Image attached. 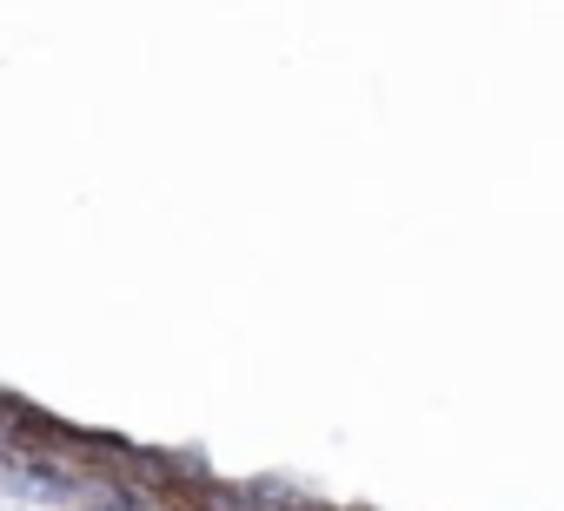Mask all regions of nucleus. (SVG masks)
Masks as SVG:
<instances>
[]
</instances>
